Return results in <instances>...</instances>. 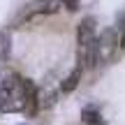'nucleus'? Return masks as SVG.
<instances>
[{
  "label": "nucleus",
  "instance_id": "obj_1",
  "mask_svg": "<svg viewBox=\"0 0 125 125\" xmlns=\"http://www.w3.org/2000/svg\"><path fill=\"white\" fill-rule=\"evenodd\" d=\"M76 60L81 70H88L97 62V32L90 16L83 19L76 28Z\"/></svg>",
  "mask_w": 125,
  "mask_h": 125
},
{
  "label": "nucleus",
  "instance_id": "obj_2",
  "mask_svg": "<svg viewBox=\"0 0 125 125\" xmlns=\"http://www.w3.org/2000/svg\"><path fill=\"white\" fill-rule=\"evenodd\" d=\"M26 109V79L12 74L0 81V111L16 114Z\"/></svg>",
  "mask_w": 125,
  "mask_h": 125
},
{
  "label": "nucleus",
  "instance_id": "obj_3",
  "mask_svg": "<svg viewBox=\"0 0 125 125\" xmlns=\"http://www.w3.org/2000/svg\"><path fill=\"white\" fill-rule=\"evenodd\" d=\"M81 72H83V70H81L79 65L72 70V74L67 76L65 83H62V93H70V90H74V88H76V83H79V79H81Z\"/></svg>",
  "mask_w": 125,
  "mask_h": 125
},
{
  "label": "nucleus",
  "instance_id": "obj_4",
  "mask_svg": "<svg viewBox=\"0 0 125 125\" xmlns=\"http://www.w3.org/2000/svg\"><path fill=\"white\" fill-rule=\"evenodd\" d=\"M83 121L88 125H102V116L95 114V111H90V109H86V111H83Z\"/></svg>",
  "mask_w": 125,
  "mask_h": 125
},
{
  "label": "nucleus",
  "instance_id": "obj_5",
  "mask_svg": "<svg viewBox=\"0 0 125 125\" xmlns=\"http://www.w3.org/2000/svg\"><path fill=\"white\" fill-rule=\"evenodd\" d=\"M58 2L67 9V12H76V9H79V0H58Z\"/></svg>",
  "mask_w": 125,
  "mask_h": 125
},
{
  "label": "nucleus",
  "instance_id": "obj_6",
  "mask_svg": "<svg viewBox=\"0 0 125 125\" xmlns=\"http://www.w3.org/2000/svg\"><path fill=\"white\" fill-rule=\"evenodd\" d=\"M118 44H121V49H125V32L121 35V40H118Z\"/></svg>",
  "mask_w": 125,
  "mask_h": 125
}]
</instances>
